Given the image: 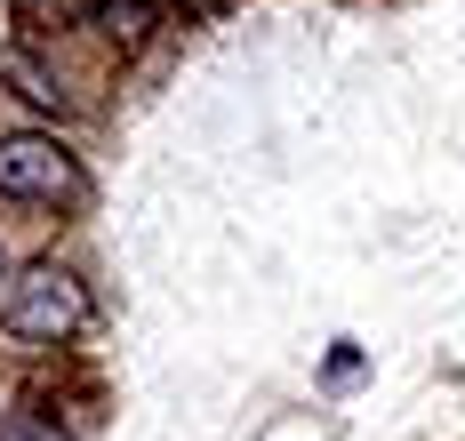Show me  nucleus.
<instances>
[{
    "label": "nucleus",
    "instance_id": "nucleus-1",
    "mask_svg": "<svg viewBox=\"0 0 465 441\" xmlns=\"http://www.w3.org/2000/svg\"><path fill=\"white\" fill-rule=\"evenodd\" d=\"M81 321H89V297H81V281L64 265H25L8 281V297H0V329L25 338V345H56V338H73Z\"/></svg>",
    "mask_w": 465,
    "mask_h": 441
},
{
    "label": "nucleus",
    "instance_id": "nucleus-2",
    "mask_svg": "<svg viewBox=\"0 0 465 441\" xmlns=\"http://www.w3.org/2000/svg\"><path fill=\"white\" fill-rule=\"evenodd\" d=\"M0 193L8 201H73L81 169L73 152H56L48 137H0Z\"/></svg>",
    "mask_w": 465,
    "mask_h": 441
},
{
    "label": "nucleus",
    "instance_id": "nucleus-3",
    "mask_svg": "<svg viewBox=\"0 0 465 441\" xmlns=\"http://www.w3.org/2000/svg\"><path fill=\"white\" fill-rule=\"evenodd\" d=\"M89 24H104L113 41H144V24H153V0H89Z\"/></svg>",
    "mask_w": 465,
    "mask_h": 441
}]
</instances>
